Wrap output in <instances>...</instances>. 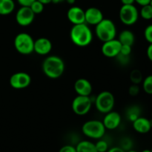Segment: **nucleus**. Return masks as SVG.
Returning a JSON list of instances; mask_svg holds the SVG:
<instances>
[{
	"instance_id": "obj_1",
	"label": "nucleus",
	"mask_w": 152,
	"mask_h": 152,
	"mask_svg": "<svg viewBox=\"0 0 152 152\" xmlns=\"http://www.w3.org/2000/svg\"><path fill=\"white\" fill-rule=\"evenodd\" d=\"M70 37L74 45L79 47H86L91 43L93 34L86 23L74 25L70 31Z\"/></svg>"
},
{
	"instance_id": "obj_2",
	"label": "nucleus",
	"mask_w": 152,
	"mask_h": 152,
	"mask_svg": "<svg viewBox=\"0 0 152 152\" xmlns=\"http://www.w3.org/2000/svg\"><path fill=\"white\" fill-rule=\"evenodd\" d=\"M42 71L46 77L50 79H58L65 71V62L58 56H48L42 62Z\"/></svg>"
},
{
	"instance_id": "obj_3",
	"label": "nucleus",
	"mask_w": 152,
	"mask_h": 152,
	"mask_svg": "<svg viewBox=\"0 0 152 152\" xmlns=\"http://www.w3.org/2000/svg\"><path fill=\"white\" fill-rule=\"evenodd\" d=\"M95 34L102 42L114 39L117 35L115 24L111 19H103L96 25Z\"/></svg>"
},
{
	"instance_id": "obj_4",
	"label": "nucleus",
	"mask_w": 152,
	"mask_h": 152,
	"mask_svg": "<svg viewBox=\"0 0 152 152\" xmlns=\"http://www.w3.org/2000/svg\"><path fill=\"white\" fill-rule=\"evenodd\" d=\"M14 47L19 53L29 55L34 52V40L28 33H19L14 39Z\"/></svg>"
},
{
	"instance_id": "obj_5",
	"label": "nucleus",
	"mask_w": 152,
	"mask_h": 152,
	"mask_svg": "<svg viewBox=\"0 0 152 152\" xmlns=\"http://www.w3.org/2000/svg\"><path fill=\"white\" fill-rule=\"evenodd\" d=\"M105 127L102 121L96 120H88L82 126V132L86 137L91 139L99 140L105 135Z\"/></svg>"
},
{
	"instance_id": "obj_6",
	"label": "nucleus",
	"mask_w": 152,
	"mask_h": 152,
	"mask_svg": "<svg viewBox=\"0 0 152 152\" xmlns=\"http://www.w3.org/2000/svg\"><path fill=\"white\" fill-rule=\"evenodd\" d=\"M115 99L111 92L104 91L99 93L95 99V106L98 111L106 114L114 108Z\"/></svg>"
},
{
	"instance_id": "obj_7",
	"label": "nucleus",
	"mask_w": 152,
	"mask_h": 152,
	"mask_svg": "<svg viewBox=\"0 0 152 152\" xmlns=\"http://www.w3.org/2000/svg\"><path fill=\"white\" fill-rule=\"evenodd\" d=\"M120 19L124 25L130 26L137 22L139 18V11L134 4H123L120 7Z\"/></svg>"
},
{
	"instance_id": "obj_8",
	"label": "nucleus",
	"mask_w": 152,
	"mask_h": 152,
	"mask_svg": "<svg viewBox=\"0 0 152 152\" xmlns=\"http://www.w3.org/2000/svg\"><path fill=\"white\" fill-rule=\"evenodd\" d=\"M92 101L90 96L77 95L72 102V110L74 114L79 116L87 114L91 108Z\"/></svg>"
},
{
	"instance_id": "obj_9",
	"label": "nucleus",
	"mask_w": 152,
	"mask_h": 152,
	"mask_svg": "<svg viewBox=\"0 0 152 152\" xmlns=\"http://www.w3.org/2000/svg\"><path fill=\"white\" fill-rule=\"evenodd\" d=\"M35 19V13L29 6H21L16 14V21L20 26H28L33 23Z\"/></svg>"
},
{
	"instance_id": "obj_10",
	"label": "nucleus",
	"mask_w": 152,
	"mask_h": 152,
	"mask_svg": "<svg viewBox=\"0 0 152 152\" xmlns=\"http://www.w3.org/2000/svg\"><path fill=\"white\" fill-rule=\"evenodd\" d=\"M10 85L14 89H24L28 88L31 83V77L28 73L16 72L10 78Z\"/></svg>"
},
{
	"instance_id": "obj_11",
	"label": "nucleus",
	"mask_w": 152,
	"mask_h": 152,
	"mask_svg": "<svg viewBox=\"0 0 152 152\" xmlns=\"http://www.w3.org/2000/svg\"><path fill=\"white\" fill-rule=\"evenodd\" d=\"M121 46L122 44L120 42V41L117 39H114L103 42L101 50H102V54L106 57H116L120 53Z\"/></svg>"
},
{
	"instance_id": "obj_12",
	"label": "nucleus",
	"mask_w": 152,
	"mask_h": 152,
	"mask_svg": "<svg viewBox=\"0 0 152 152\" xmlns=\"http://www.w3.org/2000/svg\"><path fill=\"white\" fill-rule=\"evenodd\" d=\"M103 19V13L97 7H91L85 10V20L87 25L96 26Z\"/></svg>"
},
{
	"instance_id": "obj_13",
	"label": "nucleus",
	"mask_w": 152,
	"mask_h": 152,
	"mask_svg": "<svg viewBox=\"0 0 152 152\" xmlns=\"http://www.w3.org/2000/svg\"><path fill=\"white\" fill-rule=\"evenodd\" d=\"M52 47V42L49 39L40 37L34 40V52L41 56H45L51 51Z\"/></svg>"
},
{
	"instance_id": "obj_14",
	"label": "nucleus",
	"mask_w": 152,
	"mask_h": 152,
	"mask_svg": "<svg viewBox=\"0 0 152 152\" xmlns=\"http://www.w3.org/2000/svg\"><path fill=\"white\" fill-rule=\"evenodd\" d=\"M67 18L73 25L86 23L85 10L78 6H73L67 12Z\"/></svg>"
},
{
	"instance_id": "obj_15",
	"label": "nucleus",
	"mask_w": 152,
	"mask_h": 152,
	"mask_svg": "<svg viewBox=\"0 0 152 152\" xmlns=\"http://www.w3.org/2000/svg\"><path fill=\"white\" fill-rule=\"evenodd\" d=\"M105 114L102 123L105 129L108 130H114L119 127L121 123V116L119 113L111 111Z\"/></svg>"
},
{
	"instance_id": "obj_16",
	"label": "nucleus",
	"mask_w": 152,
	"mask_h": 152,
	"mask_svg": "<svg viewBox=\"0 0 152 152\" xmlns=\"http://www.w3.org/2000/svg\"><path fill=\"white\" fill-rule=\"evenodd\" d=\"M74 90L77 95L80 96H90L93 88L89 80L85 78L78 79L74 83Z\"/></svg>"
},
{
	"instance_id": "obj_17",
	"label": "nucleus",
	"mask_w": 152,
	"mask_h": 152,
	"mask_svg": "<svg viewBox=\"0 0 152 152\" xmlns=\"http://www.w3.org/2000/svg\"><path fill=\"white\" fill-rule=\"evenodd\" d=\"M133 128L137 132L140 134H146L151 130L150 120L145 117H140L132 122Z\"/></svg>"
},
{
	"instance_id": "obj_18",
	"label": "nucleus",
	"mask_w": 152,
	"mask_h": 152,
	"mask_svg": "<svg viewBox=\"0 0 152 152\" xmlns=\"http://www.w3.org/2000/svg\"><path fill=\"white\" fill-rule=\"evenodd\" d=\"M118 40L122 45H127L132 46L134 43L135 37L132 31L129 30H124L119 35Z\"/></svg>"
},
{
	"instance_id": "obj_19",
	"label": "nucleus",
	"mask_w": 152,
	"mask_h": 152,
	"mask_svg": "<svg viewBox=\"0 0 152 152\" xmlns=\"http://www.w3.org/2000/svg\"><path fill=\"white\" fill-rule=\"evenodd\" d=\"M15 2L13 0H0V15H9L14 10Z\"/></svg>"
},
{
	"instance_id": "obj_20",
	"label": "nucleus",
	"mask_w": 152,
	"mask_h": 152,
	"mask_svg": "<svg viewBox=\"0 0 152 152\" xmlns=\"http://www.w3.org/2000/svg\"><path fill=\"white\" fill-rule=\"evenodd\" d=\"M77 152H97L95 144L91 141L83 140L79 142L76 146Z\"/></svg>"
},
{
	"instance_id": "obj_21",
	"label": "nucleus",
	"mask_w": 152,
	"mask_h": 152,
	"mask_svg": "<svg viewBox=\"0 0 152 152\" xmlns=\"http://www.w3.org/2000/svg\"><path fill=\"white\" fill-rule=\"evenodd\" d=\"M141 117V109L137 105H132L126 111V117L131 122H134L138 117Z\"/></svg>"
},
{
	"instance_id": "obj_22",
	"label": "nucleus",
	"mask_w": 152,
	"mask_h": 152,
	"mask_svg": "<svg viewBox=\"0 0 152 152\" xmlns=\"http://www.w3.org/2000/svg\"><path fill=\"white\" fill-rule=\"evenodd\" d=\"M141 17L145 20H150L152 19V6L150 4L142 6L140 12Z\"/></svg>"
},
{
	"instance_id": "obj_23",
	"label": "nucleus",
	"mask_w": 152,
	"mask_h": 152,
	"mask_svg": "<svg viewBox=\"0 0 152 152\" xmlns=\"http://www.w3.org/2000/svg\"><path fill=\"white\" fill-rule=\"evenodd\" d=\"M130 80L133 84L138 85L142 82V74L140 71L137 69H134L131 72Z\"/></svg>"
},
{
	"instance_id": "obj_24",
	"label": "nucleus",
	"mask_w": 152,
	"mask_h": 152,
	"mask_svg": "<svg viewBox=\"0 0 152 152\" xmlns=\"http://www.w3.org/2000/svg\"><path fill=\"white\" fill-rule=\"evenodd\" d=\"M142 88L147 94L152 95V75H148L142 81Z\"/></svg>"
},
{
	"instance_id": "obj_25",
	"label": "nucleus",
	"mask_w": 152,
	"mask_h": 152,
	"mask_svg": "<svg viewBox=\"0 0 152 152\" xmlns=\"http://www.w3.org/2000/svg\"><path fill=\"white\" fill-rule=\"evenodd\" d=\"M32 11L36 14H39V13H42L44 10V4L39 1L38 0H35L34 2L31 3V5L29 6Z\"/></svg>"
},
{
	"instance_id": "obj_26",
	"label": "nucleus",
	"mask_w": 152,
	"mask_h": 152,
	"mask_svg": "<svg viewBox=\"0 0 152 152\" xmlns=\"http://www.w3.org/2000/svg\"><path fill=\"white\" fill-rule=\"evenodd\" d=\"M95 146L97 152H107L108 150V142L103 140H99L97 141L96 143H95Z\"/></svg>"
},
{
	"instance_id": "obj_27",
	"label": "nucleus",
	"mask_w": 152,
	"mask_h": 152,
	"mask_svg": "<svg viewBox=\"0 0 152 152\" xmlns=\"http://www.w3.org/2000/svg\"><path fill=\"white\" fill-rule=\"evenodd\" d=\"M144 37L145 40L150 44L152 43V25H149L145 28L144 31Z\"/></svg>"
},
{
	"instance_id": "obj_28",
	"label": "nucleus",
	"mask_w": 152,
	"mask_h": 152,
	"mask_svg": "<svg viewBox=\"0 0 152 152\" xmlns=\"http://www.w3.org/2000/svg\"><path fill=\"white\" fill-rule=\"evenodd\" d=\"M117 59L120 64L123 65H127L129 62H130V56H126V55H123L122 53H119L117 56H116Z\"/></svg>"
},
{
	"instance_id": "obj_29",
	"label": "nucleus",
	"mask_w": 152,
	"mask_h": 152,
	"mask_svg": "<svg viewBox=\"0 0 152 152\" xmlns=\"http://www.w3.org/2000/svg\"><path fill=\"white\" fill-rule=\"evenodd\" d=\"M132 46L127 45H122L120 53L123 55H126V56H130L132 53Z\"/></svg>"
},
{
	"instance_id": "obj_30",
	"label": "nucleus",
	"mask_w": 152,
	"mask_h": 152,
	"mask_svg": "<svg viewBox=\"0 0 152 152\" xmlns=\"http://www.w3.org/2000/svg\"><path fill=\"white\" fill-rule=\"evenodd\" d=\"M139 92H140V88L139 86H138V85L133 84L132 86H130V88H129V93L131 96H137V95H138Z\"/></svg>"
},
{
	"instance_id": "obj_31",
	"label": "nucleus",
	"mask_w": 152,
	"mask_h": 152,
	"mask_svg": "<svg viewBox=\"0 0 152 152\" xmlns=\"http://www.w3.org/2000/svg\"><path fill=\"white\" fill-rule=\"evenodd\" d=\"M59 152H77V150H76V147L73 146V145H66L62 146L59 149Z\"/></svg>"
},
{
	"instance_id": "obj_32",
	"label": "nucleus",
	"mask_w": 152,
	"mask_h": 152,
	"mask_svg": "<svg viewBox=\"0 0 152 152\" xmlns=\"http://www.w3.org/2000/svg\"><path fill=\"white\" fill-rule=\"evenodd\" d=\"M34 1L35 0H17L18 3L21 6H30Z\"/></svg>"
},
{
	"instance_id": "obj_33",
	"label": "nucleus",
	"mask_w": 152,
	"mask_h": 152,
	"mask_svg": "<svg viewBox=\"0 0 152 152\" xmlns=\"http://www.w3.org/2000/svg\"><path fill=\"white\" fill-rule=\"evenodd\" d=\"M146 53H147V56H148V59L152 62V43H151V44L148 45V48H147V50H146Z\"/></svg>"
},
{
	"instance_id": "obj_34",
	"label": "nucleus",
	"mask_w": 152,
	"mask_h": 152,
	"mask_svg": "<svg viewBox=\"0 0 152 152\" xmlns=\"http://www.w3.org/2000/svg\"><path fill=\"white\" fill-rule=\"evenodd\" d=\"M107 152H126L121 147H113V148L108 149Z\"/></svg>"
},
{
	"instance_id": "obj_35",
	"label": "nucleus",
	"mask_w": 152,
	"mask_h": 152,
	"mask_svg": "<svg viewBox=\"0 0 152 152\" xmlns=\"http://www.w3.org/2000/svg\"><path fill=\"white\" fill-rule=\"evenodd\" d=\"M134 1L135 2H137L140 6L146 5V4H150V2H151V0H134Z\"/></svg>"
},
{
	"instance_id": "obj_36",
	"label": "nucleus",
	"mask_w": 152,
	"mask_h": 152,
	"mask_svg": "<svg viewBox=\"0 0 152 152\" xmlns=\"http://www.w3.org/2000/svg\"><path fill=\"white\" fill-rule=\"evenodd\" d=\"M123 4H134V0H120Z\"/></svg>"
},
{
	"instance_id": "obj_37",
	"label": "nucleus",
	"mask_w": 152,
	"mask_h": 152,
	"mask_svg": "<svg viewBox=\"0 0 152 152\" xmlns=\"http://www.w3.org/2000/svg\"><path fill=\"white\" fill-rule=\"evenodd\" d=\"M39 1H40L41 3H42L43 4H48L52 2V0H38Z\"/></svg>"
},
{
	"instance_id": "obj_38",
	"label": "nucleus",
	"mask_w": 152,
	"mask_h": 152,
	"mask_svg": "<svg viewBox=\"0 0 152 152\" xmlns=\"http://www.w3.org/2000/svg\"><path fill=\"white\" fill-rule=\"evenodd\" d=\"M65 1V0H52V2L54 4H59V3L62 2V1Z\"/></svg>"
},
{
	"instance_id": "obj_39",
	"label": "nucleus",
	"mask_w": 152,
	"mask_h": 152,
	"mask_svg": "<svg viewBox=\"0 0 152 152\" xmlns=\"http://www.w3.org/2000/svg\"><path fill=\"white\" fill-rule=\"evenodd\" d=\"M67 1V3L69 4H74L75 3L76 0H65Z\"/></svg>"
},
{
	"instance_id": "obj_40",
	"label": "nucleus",
	"mask_w": 152,
	"mask_h": 152,
	"mask_svg": "<svg viewBox=\"0 0 152 152\" xmlns=\"http://www.w3.org/2000/svg\"><path fill=\"white\" fill-rule=\"evenodd\" d=\"M142 152H151V151L149 149H145V150H143Z\"/></svg>"
},
{
	"instance_id": "obj_41",
	"label": "nucleus",
	"mask_w": 152,
	"mask_h": 152,
	"mask_svg": "<svg viewBox=\"0 0 152 152\" xmlns=\"http://www.w3.org/2000/svg\"><path fill=\"white\" fill-rule=\"evenodd\" d=\"M126 152H137V151H134V150H129V151H126Z\"/></svg>"
},
{
	"instance_id": "obj_42",
	"label": "nucleus",
	"mask_w": 152,
	"mask_h": 152,
	"mask_svg": "<svg viewBox=\"0 0 152 152\" xmlns=\"http://www.w3.org/2000/svg\"><path fill=\"white\" fill-rule=\"evenodd\" d=\"M150 120V125H151V129H152V118L151 119V120Z\"/></svg>"
},
{
	"instance_id": "obj_43",
	"label": "nucleus",
	"mask_w": 152,
	"mask_h": 152,
	"mask_svg": "<svg viewBox=\"0 0 152 152\" xmlns=\"http://www.w3.org/2000/svg\"><path fill=\"white\" fill-rule=\"evenodd\" d=\"M150 4L152 6V0H151V2H150Z\"/></svg>"
},
{
	"instance_id": "obj_44",
	"label": "nucleus",
	"mask_w": 152,
	"mask_h": 152,
	"mask_svg": "<svg viewBox=\"0 0 152 152\" xmlns=\"http://www.w3.org/2000/svg\"><path fill=\"white\" fill-rule=\"evenodd\" d=\"M151 152H152V148H151Z\"/></svg>"
},
{
	"instance_id": "obj_45",
	"label": "nucleus",
	"mask_w": 152,
	"mask_h": 152,
	"mask_svg": "<svg viewBox=\"0 0 152 152\" xmlns=\"http://www.w3.org/2000/svg\"><path fill=\"white\" fill-rule=\"evenodd\" d=\"M151 118H152V113H151Z\"/></svg>"
}]
</instances>
